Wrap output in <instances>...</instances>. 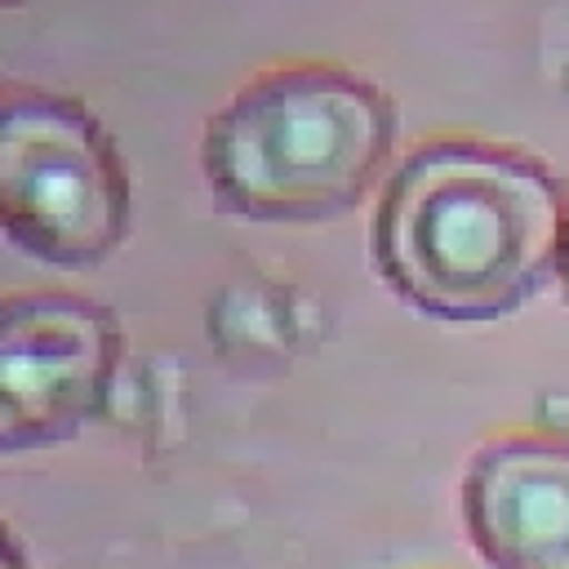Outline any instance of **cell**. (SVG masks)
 Masks as SVG:
<instances>
[{
	"label": "cell",
	"instance_id": "6da1fadb",
	"mask_svg": "<svg viewBox=\"0 0 569 569\" xmlns=\"http://www.w3.org/2000/svg\"><path fill=\"white\" fill-rule=\"evenodd\" d=\"M565 227L569 204L542 160L480 138H436L391 169L369 253L400 302L467 325L538 298L560 271Z\"/></svg>",
	"mask_w": 569,
	"mask_h": 569
},
{
	"label": "cell",
	"instance_id": "5b68a950",
	"mask_svg": "<svg viewBox=\"0 0 569 569\" xmlns=\"http://www.w3.org/2000/svg\"><path fill=\"white\" fill-rule=\"evenodd\" d=\"M458 507L493 569H569V436L520 431L480 445Z\"/></svg>",
	"mask_w": 569,
	"mask_h": 569
},
{
	"label": "cell",
	"instance_id": "7a4b0ae2",
	"mask_svg": "<svg viewBox=\"0 0 569 569\" xmlns=\"http://www.w3.org/2000/svg\"><path fill=\"white\" fill-rule=\"evenodd\" d=\"M400 133L396 98L338 62H293L249 80L204 124L213 196L249 222L347 213L382 173Z\"/></svg>",
	"mask_w": 569,
	"mask_h": 569
},
{
	"label": "cell",
	"instance_id": "52a82bcc",
	"mask_svg": "<svg viewBox=\"0 0 569 569\" xmlns=\"http://www.w3.org/2000/svg\"><path fill=\"white\" fill-rule=\"evenodd\" d=\"M556 280H560L565 307H569V227H565V244H560V271H556Z\"/></svg>",
	"mask_w": 569,
	"mask_h": 569
},
{
	"label": "cell",
	"instance_id": "8992f818",
	"mask_svg": "<svg viewBox=\"0 0 569 569\" xmlns=\"http://www.w3.org/2000/svg\"><path fill=\"white\" fill-rule=\"evenodd\" d=\"M4 569H27V556H22L18 529H4Z\"/></svg>",
	"mask_w": 569,
	"mask_h": 569
},
{
	"label": "cell",
	"instance_id": "3957f363",
	"mask_svg": "<svg viewBox=\"0 0 569 569\" xmlns=\"http://www.w3.org/2000/svg\"><path fill=\"white\" fill-rule=\"evenodd\" d=\"M129 169L116 138L76 98L4 89L0 107V222L49 267H98L129 231Z\"/></svg>",
	"mask_w": 569,
	"mask_h": 569
},
{
	"label": "cell",
	"instance_id": "277c9868",
	"mask_svg": "<svg viewBox=\"0 0 569 569\" xmlns=\"http://www.w3.org/2000/svg\"><path fill=\"white\" fill-rule=\"evenodd\" d=\"M120 320L80 293H9L0 307V449L76 440L120 373Z\"/></svg>",
	"mask_w": 569,
	"mask_h": 569
}]
</instances>
